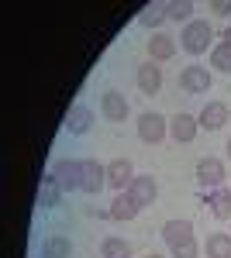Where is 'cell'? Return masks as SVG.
<instances>
[{
	"mask_svg": "<svg viewBox=\"0 0 231 258\" xmlns=\"http://www.w3.org/2000/svg\"><path fill=\"white\" fill-rule=\"evenodd\" d=\"M221 38H224V45H231V24L224 28V35H221Z\"/></svg>",
	"mask_w": 231,
	"mask_h": 258,
	"instance_id": "cell-27",
	"label": "cell"
},
{
	"mask_svg": "<svg viewBox=\"0 0 231 258\" xmlns=\"http://www.w3.org/2000/svg\"><path fill=\"white\" fill-rule=\"evenodd\" d=\"M100 255H104V258H128V255H131V244H128L124 238H104Z\"/></svg>",
	"mask_w": 231,
	"mask_h": 258,
	"instance_id": "cell-23",
	"label": "cell"
},
{
	"mask_svg": "<svg viewBox=\"0 0 231 258\" xmlns=\"http://www.w3.org/2000/svg\"><path fill=\"white\" fill-rule=\"evenodd\" d=\"M179 90L183 93H207L211 90V73L204 69V66H187L183 73H179Z\"/></svg>",
	"mask_w": 231,
	"mask_h": 258,
	"instance_id": "cell-7",
	"label": "cell"
},
{
	"mask_svg": "<svg viewBox=\"0 0 231 258\" xmlns=\"http://www.w3.org/2000/svg\"><path fill=\"white\" fill-rule=\"evenodd\" d=\"M162 21H169V18H166V4H145V7L138 11L135 24H138V28H149V31L155 35V28H159Z\"/></svg>",
	"mask_w": 231,
	"mask_h": 258,
	"instance_id": "cell-19",
	"label": "cell"
},
{
	"mask_svg": "<svg viewBox=\"0 0 231 258\" xmlns=\"http://www.w3.org/2000/svg\"><path fill=\"white\" fill-rule=\"evenodd\" d=\"M211 41H214V28L207 21H190V24L183 28V35H179L183 52H190V55H204V52L211 48Z\"/></svg>",
	"mask_w": 231,
	"mask_h": 258,
	"instance_id": "cell-1",
	"label": "cell"
},
{
	"mask_svg": "<svg viewBox=\"0 0 231 258\" xmlns=\"http://www.w3.org/2000/svg\"><path fill=\"white\" fill-rule=\"evenodd\" d=\"M204 203L211 207V214L217 220H231V189H207V197H204Z\"/></svg>",
	"mask_w": 231,
	"mask_h": 258,
	"instance_id": "cell-16",
	"label": "cell"
},
{
	"mask_svg": "<svg viewBox=\"0 0 231 258\" xmlns=\"http://www.w3.org/2000/svg\"><path fill=\"white\" fill-rule=\"evenodd\" d=\"M162 241L169 244V251L179 244H190L193 241V224L190 220H166L162 224Z\"/></svg>",
	"mask_w": 231,
	"mask_h": 258,
	"instance_id": "cell-13",
	"label": "cell"
},
{
	"mask_svg": "<svg viewBox=\"0 0 231 258\" xmlns=\"http://www.w3.org/2000/svg\"><path fill=\"white\" fill-rule=\"evenodd\" d=\"M207 11H214L217 18H228V14H231V0H214Z\"/></svg>",
	"mask_w": 231,
	"mask_h": 258,
	"instance_id": "cell-26",
	"label": "cell"
},
{
	"mask_svg": "<svg viewBox=\"0 0 231 258\" xmlns=\"http://www.w3.org/2000/svg\"><path fill=\"white\" fill-rule=\"evenodd\" d=\"M100 114H104V120H111V124H124L128 114H131V107H128L124 93L104 90V97H100Z\"/></svg>",
	"mask_w": 231,
	"mask_h": 258,
	"instance_id": "cell-5",
	"label": "cell"
},
{
	"mask_svg": "<svg viewBox=\"0 0 231 258\" xmlns=\"http://www.w3.org/2000/svg\"><path fill=\"white\" fill-rule=\"evenodd\" d=\"M69 255H73V241L66 238V234L52 231L49 238L41 241V258H69Z\"/></svg>",
	"mask_w": 231,
	"mask_h": 258,
	"instance_id": "cell-17",
	"label": "cell"
},
{
	"mask_svg": "<svg viewBox=\"0 0 231 258\" xmlns=\"http://www.w3.org/2000/svg\"><path fill=\"white\" fill-rule=\"evenodd\" d=\"M104 186H107V165H100L97 159H86V162H83V179H79V189H83V193H90V197H97Z\"/></svg>",
	"mask_w": 231,
	"mask_h": 258,
	"instance_id": "cell-6",
	"label": "cell"
},
{
	"mask_svg": "<svg viewBox=\"0 0 231 258\" xmlns=\"http://www.w3.org/2000/svg\"><path fill=\"white\" fill-rule=\"evenodd\" d=\"M90 127H94V110L86 103H73L66 114V131L73 138H83V135H90Z\"/></svg>",
	"mask_w": 231,
	"mask_h": 258,
	"instance_id": "cell-8",
	"label": "cell"
},
{
	"mask_svg": "<svg viewBox=\"0 0 231 258\" xmlns=\"http://www.w3.org/2000/svg\"><path fill=\"white\" fill-rule=\"evenodd\" d=\"M204 251H207V258H231V234H224V231L211 234Z\"/></svg>",
	"mask_w": 231,
	"mask_h": 258,
	"instance_id": "cell-21",
	"label": "cell"
},
{
	"mask_svg": "<svg viewBox=\"0 0 231 258\" xmlns=\"http://www.w3.org/2000/svg\"><path fill=\"white\" fill-rule=\"evenodd\" d=\"M197 131H200V120L193 117V114H176V117L169 120V138H173L176 145H190V141L197 138Z\"/></svg>",
	"mask_w": 231,
	"mask_h": 258,
	"instance_id": "cell-11",
	"label": "cell"
},
{
	"mask_svg": "<svg viewBox=\"0 0 231 258\" xmlns=\"http://www.w3.org/2000/svg\"><path fill=\"white\" fill-rule=\"evenodd\" d=\"M59 200H62V189H59L56 179L45 172L41 182H38V207H41V210H52V207H59Z\"/></svg>",
	"mask_w": 231,
	"mask_h": 258,
	"instance_id": "cell-20",
	"label": "cell"
},
{
	"mask_svg": "<svg viewBox=\"0 0 231 258\" xmlns=\"http://www.w3.org/2000/svg\"><path fill=\"white\" fill-rule=\"evenodd\" d=\"M176 55V41L169 35H162V31H155L152 38H149V59L152 62H169Z\"/></svg>",
	"mask_w": 231,
	"mask_h": 258,
	"instance_id": "cell-18",
	"label": "cell"
},
{
	"mask_svg": "<svg viewBox=\"0 0 231 258\" xmlns=\"http://www.w3.org/2000/svg\"><path fill=\"white\" fill-rule=\"evenodd\" d=\"M197 255H200L197 241H190V244H179V248H173V258H197Z\"/></svg>",
	"mask_w": 231,
	"mask_h": 258,
	"instance_id": "cell-25",
	"label": "cell"
},
{
	"mask_svg": "<svg viewBox=\"0 0 231 258\" xmlns=\"http://www.w3.org/2000/svg\"><path fill=\"white\" fill-rule=\"evenodd\" d=\"M211 66L217 69V73H231V45H214L211 48Z\"/></svg>",
	"mask_w": 231,
	"mask_h": 258,
	"instance_id": "cell-24",
	"label": "cell"
},
{
	"mask_svg": "<svg viewBox=\"0 0 231 258\" xmlns=\"http://www.w3.org/2000/svg\"><path fill=\"white\" fill-rule=\"evenodd\" d=\"M138 90H142V93H145V97H155V93H159V90H162V66H159V62H142V66H138Z\"/></svg>",
	"mask_w": 231,
	"mask_h": 258,
	"instance_id": "cell-10",
	"label": "cell"
},
{
	"mask_svg": "<svg viewBox=\"0 0 231 258\" xmlns=\"http://www.w3.org/2000/svg\"><path fill=\"white\" fill-rule=\"evenodd\" d=\"M224 179H228V172H224V162H221V159L204 155V159L197 162V182H200L204 189H221Z\"/></svg>",
	"mask_w": 231,
	"mask_h": 258,
	"instance_id": "cell-4",
	"label": "cell"
},
{
	"mask_svg": "<svg viewBox=\"0 0 231 258\" xmlns=\"http://www.w3.org/2000/svg\"><path fill=\"white\" fill-rule=\"evenodd\" d=\"M49 176L59 182L62 193H73V189H79V179H83V162H76V159H56V162H52V169H49Z\"/></svg>",
	"mask_w": 231,
	"mask_h": 258,
	"instance_id": "cell-2",
	"label": "cell"
},
{
	"mask_svg": "<svg viewBox=\"0 0 231 258\" xmlns=\"http://www.w3.org/2000/svg\"><path fill=\"white\" fill-rule=\"evenodd\" d=\"M107 210H111V220H135L142 207H138L135 197L124 189V193H117V197L111 200V207H107Z\"/></svg>",
	"mask_w": 231,
	"mask_h": 258,
	"instance_id": "cell-15",
	"label": "cell"
},
{
	"mask_svg": "<svg viewBox=\"0 0 231 258\" xmlns=\"http://www.w3.org/2000/svg\"><path fill=\"white\" fill-rule=\"evenodd\" d=\"M131 179H135V165L128 159H114L107 165V186L117 189V193H124L128 186H131Z\"/></svg>",
	"mask_w": 231,
	"mask_h": 258,
	"instance_id": "cell-12",
	"label": "cell"
},
{
	"mask_svg": "<svg viewBox=\"0 0 231 258\" xmlns=\"http://www.w3.org/2000/svg\"><path fill=\"white\" fill-rule=\"evenodd\" d=\"M193 11H197V7H193L190 0H173V4H166V18H169V21H183V24H190Z\"/></svg>",
	"mask_w": 231,
	"mask_h": 258,
	"instance_id": "cell-22",
	"label": "cell"
},
{
	"mask_svg": "<svg viewBox=\"0 0 231 258\" xmlns=\"http://www.w3.org/2000/svg\"><path fill=\"white\" fill-rule=\"evenodd\" d=\"M224 148H228V159H231V138H228V145H224Z\"/></svg>",
	"mask_w": 231,
	"mask_h": 258,
	"instance_id": "cell-28",
	"label": "cell"
},
{
	"mask_svg": "<svg viewBox=\"0 0 231 258\" xmlns=\"http://www.w3.org/2000/svg\"><path fill=\"white\" fill-rule=\"evenodd\" d=\"M145 258H162V255H145Z\"/></svg>",
	"mask_w": 231,
	"mask_h": 258,
	"instance_id": "cell-29",
	"label": "cell"
},
{
	"mask_svg": "<svg viewBox=\"0 0 231 258\" xmlns=\"http://www.w3.org/2000/svg\"><path fill=\"white\" fill-rule=\"evenodd\" d=\"M231 117V107L228 103H221V100H207L204 103V110H200V127H207V131H221Z\"/></svg>",
	"mask_w": 231,
	"mask_h": 258,
	"instance_id": "cell-9",
	"label": "cell"
},
{
	"mask_svg": "<svg viewBox=\"0 0 231 258\" xmlns=\"http://www.w3.org/2000/svg\"><path fill=\"white\" fill-rule=\"evenodd\" d=\"M128 193L135 197L138 207H152L155 197H159V182H155V176H135L131 186H128Z\"/></svg>",
	"mask_w": 231,
	"mask_h": 258,
	"instance_id": "cell-14",
	"label": "cell"
},
{
	"mask_svg": "<svg viewBox=\"0 0 231 258\" xmlns=\"http://www.w3.org/2000/svg\"><path fill=\"white\" fill-rule=\"evenodd\" d=\"M166 135H169V120L162 117V114L149 110V114L138 117V138L145 141V145H159V141H166Z\"/></svg>",
	"mask_w": 231,
	"mask_h": 258,
	"instance_id": "cell-3",
	"label": "cell"
}]
</instances>
